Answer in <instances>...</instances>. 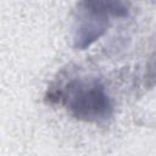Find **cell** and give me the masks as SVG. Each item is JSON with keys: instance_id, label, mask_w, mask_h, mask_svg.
<instances>
[{"instance_id": "6da1fadb", "label": "cell", "mask_w": 156, "mask_h": 156, "mask_svg": "<svg viewBox=\"0 0 156 156\" xmlns=\"http://www.w3.org/2000/svg\"><path fill=\"white\" fill-rule=\"evenodd\" d=\"M78 18L73 28V45L87 49L100 39L110 26V17H126L128 6L113 0H85L78 4Z\"/></svg>"}, {"instance_id": "7a4b0ae2", "label": "cell", "mask_w": 156, "mask_h": 156, "mask_svg": "<svg viewBox=\"0 0 156 156\" xmlns=\"http://www.w3.org/2000/svg\"><path fill=\"white\" fill-rule=\"evenodd\" d=\"M60 99L74 117L98 122L112 115V102L105 87L95 79L72 80L60 93Z\"/></svg>"}]
</instances>
